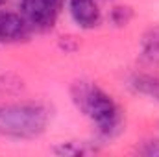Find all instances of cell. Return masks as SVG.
Masks as SVG:
<instances>
[{
  "label": "cell",
  "instance_id": "6da1fadb",
  "mask_svg": "<svg viewBox=\"0 0 159 157\" xmlns=\"http://www.w3.org/2000/svg\"><path fill=\"white\" fill-rule=\"evenodd\" d=\"M70 96L80 113H83L94 124L100 137L113 139L122 131L124 126L122 109L113 100V96L106 92L100 85L85 79L74 81L70 87Z\"/></svg>",
  "mask_w": 159,
  "mask_h": 157
},
{
  "label": "cell",
  "instance_id": "7a4b0ae2",
  "mask_svg": "<svg viewBox=\"0 0 159 157\" xmlns=\"http://www.w3.org/2000/svg\"><path fill=\"white\" fill-rule=\"evenodd\" d=\"M50 109L39 102L0 105V135L9 139H37L50 124Z\"/></svg>",
  "mask_w": 159,
  "mask_h": 157
},
{
  "label": "cell",
  "instance_id": "3957f363",
  "mask_svg": "<svg viewBox=\"0 0 159 157\" xmlns=\"http://www.w3.org/2000/svg\"><path fill=\"white\" fill-rule=\"evenodd\" d=\"M65 0H20L19 9L32 30H52L61 15Z\"/></svg>",
  "mask_w": 159,
  "mask_h": 157
},
{
  "label": "cell",
  "instance_id": "277c9868",
  "mask_svg": "<svg viewBox=\"0 0 159 157\" xmlns=\"http://www.w3.org/2000/svg\"><path fill=\"white\" fill-rule=\"evenodd\" d=\"M32 28L26 22V19L20 15V11H9L0 9V43H20L28 39Z\"/></svg>",
  "mask_w": 159,
  "mask_h": 157
},
{
  "label": "cell",
  "instance_id": "5b68a950",
  "mask_svg": "<svg viewBox=\"0 0 159 157\" xmlns=\"http://www.w3.org/2000/svg\"><path fill=\"white\" fill-rule=\"evenodd\" d=\"M70 19L81 30H94L102 22V9L96 0H67Z\"/></svg>",
  "mask_w": 159,
  "mask_h": 157
},
{
  "label": "cell",
  "instance_id": "8992f818",
  "mask_svg": "<svg viewBox=\"0 0 159 157\" xmlns=\"http://www.w3.org/2000/svg\"><path fill=\"white\" fill-rule=\"evenodd\" d=\"M141 57L148 65L159 67V24L150 26L141 37Z\"/></svg>",
  "mask_w": 159,
  "mask_h": 157
},
{
  "label": "cell",
  "instance_id": "52a82bcc",
  "mask_svg": "<svg viewBox=\"0 0 159 157\" xmlns=\"http://www.w3.org/2000/svg\"><path fill=\"white\" fill-rule=\"evenodd\" d=\"M129 87L143 96H148L150 100L159 104V76L154 74H133L129 78Z\"/></svg>",
  "mask_w": 159,
  "mask_h": 157
},
{
  "label": "cell",
  "instance_id": "ba28073f",
  "mask_svg": "<svg viewBox=\"0 0 159 157\" xmlns=\"http://www.w3.org/2000/svg\"><path fill=\"white\" fill-rule=\"evenodd\" d=\"M131 19H133V9L129 6H115L109 11V22L117 28L128 26L131 22Z\"/></svg>",
  "mask_w": 159,
  "mask_h": 157
},
{
  "label": "cell",
  "instance_id": "9c48e42d",
  "mask_svg": "<svg viewBox=\"0 0 159 157\" xmlns=\"http://www.w3.org/2000/svg\"><path fill=\"white\" fill-rule=\"evenodd\" d=\"M54 152L57 155H85L94 152V148H89L87 142H61L54 148Z\"/></svg>",
  "mask_w": 159,
  "mask_h": 157
},
{
  "label": "cell",
  "instance_id": "30bf717a",
  "mask_svg": "<svg viewBox=\"0 0 159 157\" xmlns=\"http://www.w3.org/2000/svg\"><path fill=\"white\" fill-rule=\"evenodd\" d=\"M137 154L144 157H157L159 155V139H146L137 146Z\"/></svg>",
  "mask_w": 159,
  "mask_h": 157
},
{
  "label": "cell",
  "instance_id": "8fae6325",
  "mask_svg": "<svg viewBox=\"0 0 159 157\" xmlns=\"http://www.w3.org/2000/svg\"><path fill=\"white\" fill-rule=\"evenodd\" d=\"M4 2H6V0H0V7H2V4H4Z\"/></svg>",
  "mask_w": 159,
  "mask_h": 157
}]
</instances>
